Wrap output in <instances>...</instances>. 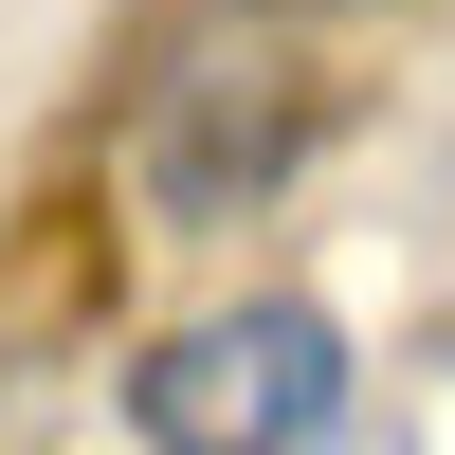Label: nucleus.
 Instances as JSON below:
<instances>
[{"mask_svg":"<svg viewBox=\"0 0 455 455\" xmlns=\"http://www.w3.org/2000/svg\"><path fill=\"white\" fill-rule=\"evenodd\" d=\"M328 419H347V328L291 310V291H255L219 328H164L128 364V437L146 455H310Z\"/></svg>","mask_w":455,"mask_h":455,"instance_id":"nucleus-1","label":"nucleus"}]
</instances>
